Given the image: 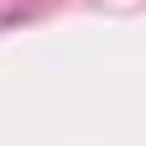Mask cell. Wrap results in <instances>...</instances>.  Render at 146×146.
I'll return each instance as SVG.
<instances>
[]
</instances>
